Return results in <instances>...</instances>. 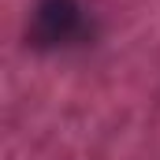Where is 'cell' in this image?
Returning a JSON list of instances; mask_svg holds the SVG:
<instances>
[{
	"label": "cell",
	"mask_w": 160,
	"mask_h": 160,
	"mask_svg": "<svg viewBox=\"0 0 160 160\" xmlns=\"http://www.w3.org/2000/svg\"><path fill=\"white\" fill-rule=\"evenodd\" d=\"M89 34V19L78 0H41L34 11L38 45H78Z\"/></svg>",
	"instance_id": "cell-1"
}]
</instances>
